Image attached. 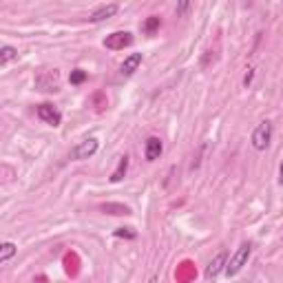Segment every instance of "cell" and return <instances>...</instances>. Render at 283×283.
I'll return each instance as SVG.
<instances>
[{
    "label": "cell",
    "mask_w": 283,
    "mask_h": 283,
    "mask_svg": "<svg viewBox=\"0 0 283 283\" xmlns=\"http://www.w3.org/2000/svg\"><path fill=\"white\" fill-rule=\"evenodd\" d=\"M270 137H272V124L265 120V122H261L255 129V133H252V146H255L257 151H265L270 146Z\"/></svg>",
    "instance_id": "obj_2"
},
{
    "label": "cell",
    "mask_w": 283,
    "mask_h": 283,
    "mask_svg": "<svg viewBox=\"0 0 283 283\" xmlns=\"http://www.w3.org/2000/svg\"><path fill=\"white\" fill-rule=\"evenodd\" d=\"M71 84H82L84 80H87V73H84L82 69H75V71H71Z\"/></svg>",
    "instance_id": "obj_15"
},
{
    "label": "cell",
    "mask_w": 283,
    "mask_h": 283,
    "mask_svg": "<svg viewBox=\"0 0 283 283\" xmlns=\"http://www.w3.org/2000/svg\"><path fill=\"white\" fill-rule=\"evenodd\" d=\"M117 14V5H104V7H100L98 11H93L91 14V22H102V20H107V18H113V16Z\"/></svg>",
    "instance_id": "obj_9"
},
{
    "label": "cell",
    "mask_w": 283,
    "mask_h": 283,
    "mask_svg": "<svg viewBox=\"0 0 283 283\" xmlns=\"http://www.w3.org/2000/svg\"><path fill=\"white\" fill-rule=\"evenodd\" d=\"M95 151H98V139L88 137V139H84L82 144H78L73 151H71V159H88Z\"/></svg>",
    "instance_id": "obj_4"
},
{
    "label": "cell",
    "mask_w": 283,
    "mask_h": 283,
    "mask_svg": "<svg viewBox=\"0 0 283 283\" xmlns=\"http://www.w3.org/2000/svg\"><path fill=\"white\" fill-rule=\"evenodd\" d=\"M223 265H226V252H219L208 263V268H206V279H217V274L223 270Z\"/></svg>",
    "instance_id": "obj_7"
},
{
    "label": "cell",
    "mask_w": 283,
    "mask_h": 283,
    "mask_svg": "<svg viewBox=\"0 0 283 283\" xmlns=\"http://www.w3.org/2000/svg\"><path fill=\"white\" fill-rule=\"evenodd\" d=\"M38 117H40L42 122H46L49 126H60V122H62L60 111H58L53 104H40V107H38Z\"/></svg>",
    "instance_id": "obj_5"
},
{
    "label": "cell",
    "mask_w": 283,
    "mask_h": 283,
    "mask_svg": "<svg viewBox=\"0 0 283 283\" xmlns=\"http://www.w3.org/2000/svg\"><path fill=\"white\" fill-rule=\"evenodd\" d=\"M139 65H142V53H131V56L122 62V75H133Z\"/></svg>",
    "instance_id": "obj_8"
},
{
    "label": "cell",
    "mask_w": 283,
    "mask_h": 283,
    "mask_svg": "<svg viewBox=\"0 0 283 283\" xmlns=\"http://www.w3.org/2000/svg\"><path fill=\"white\" fill-rule=\"evenodd\" d=\"M191 5H193V0H177V16L184 18V16L191 11Z\"/></svg>",
    "instance_id": "obj_14"
},
{
    "label": "cell",
    "mask_w": 283,
    "mask_h": 283,
    "mask_svg": "<svg viewBox=\"0 0 283 283\" xmlns=\"http://www.w3.org/2000/svg\"><path fill=\"white\" fill-rule=\"evenodd\" d=\"M162 151H164V146H162V139H159V137H149V139H146V149H144L146 162H155V159H159Z\"/></svg>",
    "instance_id": "obj_6"
},
{
    "label": "cell",
    "mask_w": 283,
    "mask_h": 283,
    "mask_svg": "<svg viewBox=\"0 0 283 283\" xmlns=\"http://www.w3.org/2000/svg\"><path fill=\"white\" fill-rule=\"evenodd\" d=\"M252 75H255V71H252V69H248L246 78H243V84H246V87H248V84H250V82H252Z\"/></svg>",
    "instance_id": "obj_18"
},
{
    "label": "cell",
    "mask_w": 283,
    "mask_h": 283,
    "mask_svg": "<svg viewBox=\"0 0 283 283\" xmlns=\"http://www.w3.org/2000/svg\"><path fill=\"white\" fill-rule=\"evenodd\" d=\"M115 237H129V239H135L137 237V232L133 228H117L115 230Z\"/></svg>",
    "instance_id": "obj_17"
},
{
    "label": "cell",
    "mask_w": 283,
    "mask_h": 283,
    "mask_svg": "<svg viewBox=\"0 0 283 283\" xmlns=\"http://www.w3.org/2000/svg\"><path fill=\"white\" fill-rule=\"evenodd\" d=\"M16 243H11V241H7V243H0V263L2 261H7V259H11V257L16 255Z\"/></svg>",
    "instance_id": "obj_12"
},
{
    "label": "cell",
    "mask_w": 283,
    "mask_h": 283,
    "mask_svg": "<svg viewBox=\"0 0 283 283\" xmlns=\"http://www.w3.org/2000/svg\"><path fill=\"white\" fill-rule=\"evenodd\" d=\"M159 27V18L157 16H151L149 20H146V24H144V31L146 33H155V29Z\"/></svg>",
    "instance_id": "obj_16"
},
{
    "label": "cell",
    "mask_w": 283,
    "mask_h": 283,
    "mask_svg": "<svg viewBox=\"0 0 283 283\" xmlns=\"http://www.w3.org/2000/svg\"><path fill=\"white\" fill-rule=\"evenodd\" d=\"M126 168H129V157H120V164H117V168H115V173L111 175V181L113 184H117V181H122V177L126 175Z\"/></svg>",
    "instance_id": "obj_11"
},
{
    "label": "cell",
    "mask_w": 283,
    "mask_h": 283,
    "mask_svg": "<svg viewBox=\"0 0 283 283\" xmlns=\"http://www.w3.org/2000/svg\"><path fill=\"white\" fill-rule=\"evenodd\" d=\"M102 213H107V215H131V208L129 206H124V204H102Z\"/></svg>",
    "instance_id": "obj_10"
},
{
    "label": "cell",
    "mask_w": 283,
    "mask_h": 283,
    "mask_svg": "<svg viewBox=\"0 0 283 283\" xmlns=\"http://www.w3.org/2000/svg\"><path fill=\"white\" fill-rule=\"evenodd\" d=\"M248 257H250V243H243V246H239V250L232 255V259L226 261V265H223L226 277H235V274L248 263Z\"/></svg>",
    "instance_id": "obj_1"
},
{
    "label": "cell",
    "mask_w": 283,
    "mask_h": 283,
    "mask_svg": "<svg viewBox=\"0 0 283 283\" xmlns=\"http://www.w3.org/2000/svg\"><path fill=\"white\" fill-rule=\"evenodd\" d=\"M16 56H18V51H16L14 46H2V49H0V66L11 62Z\"/></svg>",
    "instance_id": "obj_13"
},
{
    "label": "cell",
    "mask_w": 283,
    "mask_h": 283,
    "mask_svg": "<svg viewBox=\"0 0 283 283\" xmlns=\"http://www.w3.org/2000/svg\"><path fill=\"white\" fill-rule=\"evenodd\" d=\"M131 42H133V36H131L129 31H115V33H111V36L104 38V46L111 49V51L124 49V46H129Z\"/></svg>",
    "instance_id": "obj_3"
}]
</instances>
